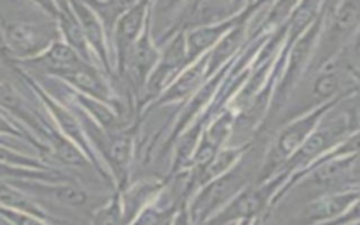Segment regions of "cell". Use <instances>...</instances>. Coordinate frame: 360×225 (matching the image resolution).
Masks as SVG:
<instances>
[{
    "mask_svg": "<svg viewBox=\"0 0 360 225\" xmlns=\"http://www.w3.org/2000/svg\"><path fill=\"white\" fill-rule=\"evenodd\" d=\"M7 42L18 53L37 51L45 42V34L32 24L18 22L7 28Z\"/></svg>",
    "mask_w": 360,
    "mask_h": 225,
    "instance_id": "1",
    "label": "cell"
},
{
    "mask_svg": "<svg viewBox=\"0 0 360 225\" xmlns=\"http://www.w3.org/2000/svg\"><path fill=\"white\" fill-rule=\"evenodd\" d=\"M242 183V176L239 173H231L215 183H212L205 193L201 194L200 200L197 201V208L205 215L224 200H226Z\"/></svg>",
    "mask_w": 360,
    "mask_h": 225,
    "instance_id": "2",
    "label": "cell"
},
{
    "mask_svg": "<svg viewBox=\"0 0 360 225\" xmlns=\"http://www.w3.org/2000/svg\"><path fill=\"white\" fill-rule=\"evenodd\" d=\"M266 195L263 194V190H249L240 194L233 202H231L226 210L219 214V217L215 218L214 222L224 224L235 218L240 217H250L260 211V208L264 205Z\"/></svg>",
    "mask_w": 360,
    "mask_h": 225,
    "instance_id": "3",
    "label": "cell"
},
{
    "mask_svg": "<svg viewBox=\"0 0 360 225\" xmlns=\"http://www.w3.org/2000/svg\"><path fill=\"white\" fill-rule=\"evenodd\" d=\"M318 117L316 114H312L309 117H307L305 120L288 127L280 136L278 142H277V150L280 155H290L295 148H298L305 136L308 135V132L311 131L312 125L315 124V120Z\"/></svg>",
    "mask_w": 360,
    "mask_h": 225,
    "instance_id": "4",
    "label": "cell"
},
{
    "mask_svg": "<svg viewBox=\"0 0 360 225\" xmlns=\"http://www.w3.org/2000/svg\"><path fill=\"white\" fill-rule=\"evenodd\" d=\"M228 27H229V22L222 24V25H217V27L201 28V30H197V31L191 32L188 35V39H187L188 56L194 58L195 55L202 52L205 48L212 45Z\"/></svg>",
    "mask_w": 360,
    "mask_h": 225,
    "instance_id": "5",
    "label": "cell"
},
{
    "mask_svg": "<svg viewBox=\"0 0 360 225\" xmlns=\"http://www.w3.org/2000/svg\"><path fill=\"white\" fill-rule=\"evenodd\" d=\"M60 75H63L76 87H80L82 90H86L97 97H103L105 93L104 86L100 83V80L89 69L80 68V65L76 68H72Z\"/></svg>",
    "mask_w": 360,
    "mask_h": 225,
    "instance_id": "6",
    "label": "cell"
},
{
    "mask_svg": "<svg viewBox=\"0 0 360 225\" xmlns=\"http://www.w3.org/2000/svg\"><path fill=\"white\" fill-rule=\"evenodd\" d=\"M77 13V17L82 24V30L84 32V37L89 38V41L97 46V49L103 53V35H101V28L98 21L96 20L94 14L84 6L75 3L73 4Z\"/></svg>",
    "mask_w": 360,
    "mask_h": 225,
    "instance_id": "7",
    "label": "cell"
},
{
    "mask_svg": "<svg viewBox=\"0 0 360 225\" xmlns=\"http://www.w3.org/2000/svg\"><path fill=\"white\" fill-rule=\"evenodd\" d=\"M360 20V3L356 1H346L338 6L335 11L333 24L336 32H346L353 30Z\"/></svg>",
    "mask_w": 360,
    "mask_h": 225,
    "instance_id": "8",
    "label": "cell"
},
{
    "mask_svg": "<svg viewBox=\"0 0 360 225\" xmlns=\"http://www.w3.org/2000/svg\"><path fill=\"white\" fill-rule=\"evenodd\" d=\"M45 60L51 68L59 69V73H63L72 68L79 66L76 53L69 46L62 44H55L45 56Z\"/></svg>",
    "mask_w": 360,
    "mask_h": 225,
    "instance_id": "9",
    "label": "cell"
},
{
    "mask_svg": "<svg viewBox=\"0 0 360 225\" xmlns=\"http://www.w3.org/2000/svg\"><path fill=\"white\" fill-rule=\"evenodd\" d=\"M339 129L338 128H325V129H321L318 132H315L314 135H311L301 146V150H300V156L301 158H311L316 153H319L321 150H323L333 139L335 135H338Z\"/></svg>",
    "mask_w": 360,
    "mask_h": 225,
    "instance_id": "10",
    "label": "cell"
},
{
    "mask_svg": "<svg viewBox=\"0 0 360 225\" xmlns=\"http://www.w3.org/2000/svg\"><path fill=\"white\" fill-rule=\"evenodd\" d=\"M142 15H143V4H138L121 18L118 34L124 41H131L138 34L142 25Z\"/></svg>",
    "mask_w": 360,
    "mask_h": 225,
    "instance_id": "11",
    "label": "cell"
},
{
    "mask_svg": "<svg viewBox=\"0 0 360 225\" xmlns=\"http://www.w3.org/2000/svg\"><path fill=\"white\" fill-rule=\"evenodd\" d=\"M0 202L13 207V208H18L31 214H37V208L28 201V198H25L21 193L13 190L11 187L0 183Z\"/></svg>",
    "mask_w": 360,
    "mask_h": 225,
    "instance_id": "12",
    "label": "cell"
},
{
    "mask_svg": "<svg viewBox=\"0 0 360 225\" xmlns=\"http://www.w3.org/2000/svg\"><path fill=\"white\" fill-rule=\"evenodd\" d=\"M339 86V75L335 70H328L323 72L322 75H319L316 77V80L314 82V94L319 98H328L329 96H332L336 89Z\"/></svg>",
    "mask_w": 360,
    "mask_h": 225,
    "instance_id": "13",
    "label": "cell"
},
{
    "mask_svg": "<svg viewBox=\"0 0 360 225\" xmlns=\"http://www.w3.org/2000/svg\"><path fill=\"white\" fill-rule=\"evenodd\" d=\"M62 27L66 34L68 41L80 52H84V32L82 30V25L69 14L62 15Z\"/></svg>",
    "mask_w": 360,
    "mask_h": 225,
    "instance_id": "14",
    "label": "cell"
},
{
    "mask_svg": "<svg viewBox=\"0 0 360 225\" xmlns=\"http://www.w3.org/2000/svg\"><path fill=\"white\" fill-rule=\"evenodd\" d=\"M49 193L53 195V198L66 205H82L86 202V194L82 193L80 190L69 186H58V187H51Z\"/></svg>",
    "mask_w": 360,
    "mask_h": 225,
    "instance_id": "15",
    "label": "cell"
},
{
    "mask_svg": "<svg viewBox=\"0 0 360 225\" xmlns=\"http://www.w3.org/2000/svg\"><path fill=\"white\" fill-rule=\"evenodd\" d=\"M201 75V65L190 69L170 90L169 93L165 96V98H177L181 97L183 94H186L188 90L193 89V86L197 83V80L200 79Z\"/></svg>",
    "mask_w": 360,
    "mask_h": 225,
    "instance_id": "16",
    "label": "cell"
},
{
    "mask_svg": "<svg viewBox=\"0 0 360 225\" xmlns=\"http://www.w3.org/2000/svg\"><path fill=\"white\" fill-rule=\"evenodd\" d=\"M240 39V30H236L231 32L224 41L217 46V49L212 53V62H211V69H214L219 62H222L225 58H228L232 51L236 48L238 42Z\"/></svg>",
    "mask_w": 360,
    "mask_h": 225,
    "instance_id": "17",
    "label": "cell"
},
{
    "mask_svg": "<svg viewBox=\"0 0 360 225\" xmlns=\"http://www.w3.org/2000/svg\"><path fill=\"white\" fill-rule=\"evenodd\" d=\"M153 49L148 41V37H145L143 39L139 41L138 46H136V53H135V60H136V68L143 75L145 72H148L149 66L153 62Z\"/></svg>",
    "mask_w": 360,
    "mask_h": 225,
    "instance_id": "18",
    "label": "cell"
},
{
    "mask_svg": "<svg viewBox=\"0 0 360 225\" xmlns=\"http://www.w3.org/2000/svg\"><path fill=\"white\" fill-rule=\"evenodd\" d=\"M56 155L60 160H63L68 165H83L84 158L77 150L76 146H73L70 142L59 141L56 145Z\"/></svg>",
    "mask_w": 360,
    "mask_h": 225,
    "instance_id": "19",
    "label": "cell"
},
{
    "mask_svg": "<svg viewBox=\"0 0 360 225\" xmlns=\"http://www.w3.org/2000/svg\"><path fill=\"white\" fill-rule=\"evenodd\" d=\"M184 59V46H183V39L179 38L177 41H174V44L169 48V51L166 52L165 60L162 63L163 69H172L179 66Z\"/></svg>",
    "mask_w": 360,
    "mask_h": 225,
    "instance_id": "20",
    "label": "cell"
},
{
    "mask_svg": "<svg viewBox=\"0 0 360 225\" xmlns=\"http://www.w3.org/2000/svg\"><path fill=\"white\" fill-rule=\"evenodd\" d=\"M128 149H129V141L127 138H117L110 145V159L117 166H121L122 163H125L128 158Z\"/></svg>",
    "mask_w": 360,
    "mask_h": 225,
    "instance_id": "21",
    "label": "cell"
},
{
    "mask_svg": "<svg viewBox=\"0 0 360 225\" xmlns=\"http://www.w3.org/2000/svg\"><path fill=\"white\" fill-rule=\"evenodd\" d=\"M343 169H345V163H342V162H339V163L333 162V163H329V165L321 167L315 174L316 183L326 184V183L333 181V179H336L342 173Z\"/></svg>",
    "mask_w": 360,
    "mask_h": 225,
    "instance_id": "22",
    "label": "cell"
},
{
    "mask_svg": "<svg viewBox=\"0 0 360 225\" xmlns=\"http://www.w3.org/2000/svg\"><path fill=\"white\" fill-rule=\"evenodd\" d=\"M120 208L118 204L114 202L107 210L101 211L96 219V225H120Z\"/></svg>",
    "mask_w": 360,
    "mask_h": 225,
    "instance_id": "23",
    "label": "cell"
},
{
    "mask_svg": "<svg viewBox=\"0 0 360 225\" xmlns=\"http://www.w3.org/2000/svg\"><path fill=\"white\" fill-rule=\"evenodd\" d=\"M56 117L60 121V125L65 128V131L70 135L75 136L79 142H82V136H80V129L76 124V121L63 110H56Z\"/></svg>",
    "mask_w": 360,
    "mask_h": 225,
    "instance_id": "24",
    "label": "cell"
},
{
    "mask_svg": "<svg viewBox=\"0 0 360 225\" xmlns=\"http://www.w3.org/2000/svg\"><path fill=\"white\" fill-rule=\"evenodd\" d=\"M1 215L4 218H7L13 225H41L37 221H34L32 218L27 217V215H21V214H14L10 211H0Z\"/></svg>",
    "mask_w": 360,
    "mask_h": 225,
    "instance_id": "25",
    "label": "cell"
},
{
    "mask_svg": "<svg viewBox=\"0 0 360 225\" xmlns=\"http://www.w3.org/2000/svg\"><path fill=\"white\" fill-rule=\"evenodd\" d=\"M0 103L13 108V107H17V98L6 87H0Z\"/></svg>",
    "mask_w": 360,
    "mask_h": 225,
    "instance_id": "26",
    "label": "cell"
},
{
    "mask_svg": "<svg viewBox=\"0 0 360 225\" xmlns=\"http://www.w3.org/2000/svg\"><path fill=\"white\" fill-rule=\"evenodd\" d=\"M7 129V125H6V122L0 118V131H6Z\"/></svg>",
    "mask_w": 360,
    "mask_h": 225,
    "instance_id": "27",
    "label": "cell"
},
{
    "mask_svg": "<svg viewBox=\"0 0 360 225\" xmlns=\"http://www.w3.org/2000/svg\"><path fill=\"white\" fill-rule=\"evenodd\" d=\"M3 48H4V42H3V38L0 35V49H3Z\"/></svg>",
    "mask_w": 360,
    "mask_h": 225,
    "instance_id": "28",
    "label": "cell"
},
{
    "mask_svg": "<svg viewBox=\"0 0 360 225\" xmlns=\"http://www.w3.org/2000/svg\"><path fill=\"white\" fill-rule=\"evenodd\" d=\"M177 225H184V222H183V218H180V219H179V222H177Z\"/></svg>",
    "mask_w": 360,
    "mask_h": 225,
    "instance_id": "29",
    "label": "cell"
},
{
    "mask_svg": "<svg viewBox=\"0 0 360 225\" xmlns=\"http://www.w3.org/2000/svg\"><path fill=\"white\" fill-rule=\"evenodd\" d=\"M243 225H246V224H243Z\"/></svg>",
    "mask_w": 360,
    "mask_h": 225,
    "instance_id": "30",
    "label": "cell"
}]
</instances>
